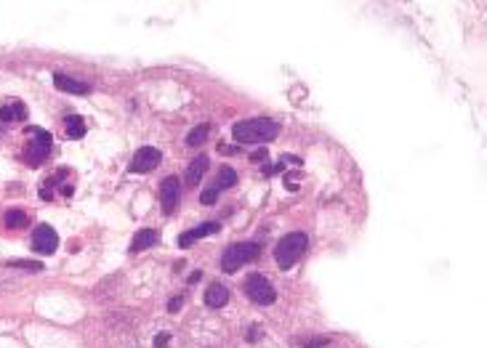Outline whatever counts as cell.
Listing matches in <instances>:
<instances>
[{"label": "cell", "mask_w": 487, "mask_h": 348, "mask_svg": "<svg viewBox=\"0 0 487 348\" xmlns=\"http://www.w3.org/2000/svg\"><path fill=\"white\" fill-rule=\"evenodd\" d=\"M280 136V123L269 120V117H253L235 123L232 128V139L240 143H269Z\"/></svg>", "instance_id": "obj_1"}, {"label": "cell", "mask_w": 487, "mask_h": 348, "mask_svg": "<svg viewBox=\"0 0 487 348\" xmlns=\"http://www.w3.org/2000/svg\"><path fill=\"white\" fill-rule=\"evenodd\" d=\"M306 234L304 231H290V234H285L283 240L277 242L274 247V261H277V266L283 268V271H290V268L299 264V258L304 255L306 250Z\"/></svg>", "instance_id": "obj_2"}, {"label": "cell", "mask_w": 487, "mask_h": 348, "mask_svg": "<svg viewBox=\"0 0 487 348\" xmlns=\"http://www.w3.org/2000/svg\"><path fill=\"white\" fill-rule=\"evenodd\" d=\"M261 255V247L256 242H235L224 250L221 255V268L226 274H235L237 268H243L245 264H253Z\"/></svg>", "instance_id": "obj_3"}, {"label": "cell", "mask_w": 487, "mask_h": 348, "mask_svg": "<svg viewBox=\"0 0 487 348\" xmlns=\"http://www.w3.org/2000/svg\"><path fill=\"white\" fill-rule=\"evenodd\" d=\"M51 133L48 130H43V128H30L27 130V149H24V163L30 165V167H38L43 165V160L48 157V152H51Z\"/></svg>", "instance_id": "obj_4"}, {"label": "cell", "mask_w": 487, "mask_h": 348, "mask_svg": "<svg viewBox=\"0 0 487 348\" xmlns=\"http://www.w3.org/2000/svg\"><path fill=\"white\" fill-rule=\"evenodd\" d=\"M245 292H248V298H250L256 306H272L274 298H277L274 287L269 285V279L261 277V274H250V277L245 279Z\"/></svg>", "instance_id": "obj_5"}, {"label": "cell", "mask_w": 487, "mask_h": 348, "mask_svg": "<svg viewBox=\"0 0 487 348\" xmlns=\"http://www.w3.org/2000/svg\"><path fill=\"white\" fill-rule=\"evenodd\" d=\"M235 184H237V173H235V167L221 165V167H219V173H216V178H213V184L203 192L200 202H203V205H213V202H216V197H219L221 192H226V189H232Z\"/></svg>", "instance_id": "obj_6"}, {"label": "cell", "mask_w": 487, "mask_h": 348, "mask_svg": "<svg viewBox=\"0 0 487 348\" xmlns=\"http://www.w3.org/2000/svg\"><path fill=\"white\" fill-rule=\"evenodd\" d=\"M30 242H32V250H35V253H41V255H54L56 247H59V234L48 224H41V226H35Z\"/></svg>", "instance_id": "obj_7"}, {"label": "cell", "mask_w": 487, "mask_h": 348, "mask_svg": "<svg viewBox=\"0 0 487 348\" xmlns=\"http://www.w3.org/2000/svg\"><path fill=\"white\" fill-rule=\"evenodd\" d=\"M179 200H182V181H179L176 176H168V178L160 184L162 216H171V213L179 207Z\"/></svg>", "instance_id": "obj_8"}, {"label": "cell", "mask_w": 487, "mask_h": 348, "mask_svg": "<svg viewBox=\"0 0 487 348\" xmlns=\"http://www.w3.org/2000/svg\"><path fill=\"white\" fill-rule=\"evenodd\" d=\"M162 154L160 149H155V146H142L136 154H133V160H131V173H149V170H155L158 165H160Z\"/></svg>", "instance_id": "obj_9"}, {"label": "cell", "mask_w": 487, "mask_h": 348, "mask_svg": "<svg viewBox=\"0 0 487 348\" xmlns=\"http://www.w3.org/2000/svg\"><path fill=\"white\" fill-rule=\"evenodd\" d=\"M54 85L64 91V93H72V96H88L91 93V85L83 80H75V78H69V75H64V72H56L54 75Z\"/></svg>", "instance_id": "obj_10"}, {"label": "cell", "mask_w": 487, "mask_h": 348, "mask_svg": "<svg viewBox=\"0 0 487 348\" xmlns=\"http://www.w3.org/2000/svg\"><path fill=\"white\" fill-rule=\"evenodd\" d=\"M27 117V104L19 102V99H8V102L0 104V123L11 125V123H19Z\"/></svg>", "instance_id": "obj_11"}, {"label": "cell", "mask_w": 487, "mask_h": 348, "mask_svg": "<svg viewBox=\"0 0 487 348\" xmlns=\"http://www.w3.org/2000/svg\"><path fill=\"white\" fill-rule=\"evenodd\" d=\"M221 226L216 224V221H205V224L195 226V229H189V231H184L182 237H179V245L182 247H189L192 242H197V240H203V237H210V234H216Z\"/></svg>", "instance_id": "obj_12"}, {"label": "cell", "mask_w": 487, "mask_h": 348, "mask_svg": "<svg viewBox=\"0 0 487 348\" xmlns=\"http://www.w3.org/2000/svg\"><path fill=\"white\" fill-rule=\"evenodd\" d=\"M208 167H210V160H208L205 154L195 157V160L189 163V167H186V186H197V184H200Z\"/></svg>", "instance_id": "obj_13"}, {"label": "cell", "mask_w": 487, "mask_h": 348, "mask_svg": "<svg viewBox=\"0 0 487 348\" xmlns=\"http://www.w3.org/2000/svg\"><path fill=\"white\" fill-rule=\"evenodd\" d=\"M226 301H229V290L219 282H213V285H208L205 290V306L208 308H221L226 306Z\"/></svg>", "instance_id": "obj_14"}, {"label": "cell", "mask_w": 487, "mask_h": 348, "mask_svg": "<svg viewBox=\"0 0 487 348\" xmlns=\"http://www.w3.org/2000/svg\"><path fill=\"white\" fill-rule=\"evenodd\" d=\"M158 240H160V234H158L155 229H142V231H136V237H133V242H131V250H133V253H142L147 247L158 245Z\"/></svg>", "instance_id": "obj_15"}, {"label": "cell", "mask_w": 487, "mask_h": 348, "mask_svg": "<svg viewBox=\"0 0 487 348\" xmlns=\"http://www.w3.org/2000/svg\"><path fill=\"white\" fill-rule=\"evenodd\" d=\"M64 130H67V136L75 139V141L83 139V136H85V123H83L80 115H72V112L64 115Z\"/></svg>", "instance_id": "obj_16"}, {"label": "cell", "mask_w": 487, "mask_h": 348, "mask_svg": "<svg viewBox=\"0 0 487 348\" xmlns=\"http://www.w3.org/2000/svg\"><path fill=\"white\" fill-rule=\"evenodd\" d=\"M208 136H210V125L203 123V125H197V128H192V130H189L186 143H189V146H203V143L208 141Z\"/></svg>", "instance_id": "obj_17"}, {"label": "cell", "mask_w": 487, "mask_h": 348, "mask_svg": "<svg viewBox=\"0 0 487 348\" xmlns=\"http://www.w3.org/2000/svg\"><path fill=\"white\" fill-rule=\"evenodd\" d=\"M3 221H6L8 229H24V226H27V213L19 210V207H11V210L6 213V218H3Z\"/></svg>", "instance_id": "obj_18"}, {"label": "cell", "mask_w": 487, "mask_h": 348, "mask_svg": "<svg viewBox=\"0 0 487 348\" xmlns=\"http://www.w3.org/2000/svg\"><path fill=\"white\" fill-rule=\"evenodd\" d=\"M8 266H21V268H35V271H41L43 264H32V261H11Z\"/></svg>", "instance_id": "obj_19"}, {"label": "cell", "mask_w": 487, "mask_h": 348, "mask_svg": "<svg viewBox=\"0 0 487 348\" xmlns=\"http://www.w3.org/2000/svg\"><path fill=\"white\" fill-rule=\"evenodd\" d=\"M168 340H171V335H168V332H160V335L155 338V346H158V348L168 346Z\"/></svg>", "instance_id": "obj_20"}, {"label": "cell", "mask_w": 487, "mask_h": 348, "mask_svg": "<svg viewBox=\"0 0 487 348\" xmlns=\"http://www.w3.org/2000/svg\"><path fill=\"white\" fill-rule=\"evenodd\" d=\"M261 338V329H259V325H253V329H248V340H259Z\"/></svg>", "instance_id": "obj_21"}, {"label": "cell", "mask_w": 487, "mask_h": 348, "mask_svg": "<svg viewBox=\"0 0 487 348\" xmlns=\"http://www.w3.org/2000/svg\"><path fill=\"white\" fill-rule=\"evenodd\" d=\"M179 308H182V298H173V301H168V311H173V314H176Z\"/></svg>", "instance_id": "obj_22"}]
</instances>
